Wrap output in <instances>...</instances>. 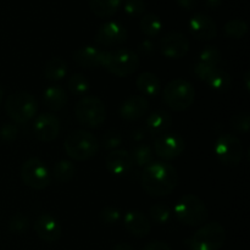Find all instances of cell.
<instances>
[{
    "label": "cell",
    "mask_w": 250,
    "mask_h": 250,
    "mask_svg": "<svg viewBox=\"0 0 250 250\" xmlns=\"http://www.w3.org/2000/svg\"><path fill=\"white\" fill-rule=\"evenodd\" d=\"M143 250H172L167 243L161 241H153L146 244Z\"/></svg>",
    "instance_id": "cell-40"
},
{
    "label": "cell",
    "mask_w": 250,
    "mask_h": 250,
    "mask_svg": "<svg viewBox=\"0 0 250 250\" xmlns=\"http://www.w3.org/2000/svg\"><path fill=\"white\" fill-rule=\"evenodd\" d=\"M215 154L226 166H237L243 159V146L237 137L222 134L215 143Z\"/></svg>",
    "instance_id": "cell-10"
},
{
    "label": "cell",
    "mask_w": 250,
    "mask_h": 250,
    "mask_svg": "<svg viewBox=\"0 0 250 250\" xmlns=\"http://www.w3.org/2000/svg\"><path fill=\"white\" fill-rule=\"evenodd\" d=\"M149 109V102L146 97L133 95L125 100L120 106V116L126 121H136L143 117Z\"/></svg>",
    "instance_id": "cell-19"
},
{
    "label": "cell",
    "mask_w": 250,
    "mask_h": 250,
    "mask_svg": "<svg viewBox=\"0 0 250 250\" xmlns=\"http://www.w3.org/2000/svg\"><path fill=\"white\" fill-rule=\"evenodd\" d=\"M2 98H4V90L0 88V104H1V102H2Z\"/></svg>",
    "instance_id": "cell-46"
},
{
    "label": "cell",
    "mask_w": 250,
    "mask_h": 250,
    "mask_svg": "<svg viewBox=\"0 0 250 250\" xmlns=\"http://www.w3.org/2000/svg\"><path fill=\"white\" fill-rule=\"evenodd\" d=\"M154 151L163 160H173L185 151V141L178 134L164 133L154 141Z\"/></svg>",
    "instance_id": "cell-12"
},
{
    "label": "cell",
    "mask_w": 250,
    "mask_h": 250,
    "mask_svg": "<svg viewBox=\"0 0 250 250\" xmlns=\"http://www.w3.org/2000/svg\"><path fill=\"white\" fill-rule=\"evenodd\" d=\"M43 100L46 107L51 111H60L67 104V94L60 85H50L44 90Z\"/></svg>",
    "instance_id": "cell-23"
},
{
    "label": "cell",
    "mask_w": 250,
    "mask_h": 250,
    "mask_svg": "<svg viewBox=\"0 0 250 250\" xmlns=\"http://www.w3.org/2000/svg\"><path fill=\"white\" fill-rule=\"evenodd\" d=\"M172 125V117L165 110H155L148 116L146 121V129L153 136H161Z\"/></svg>",
    "instance_id": "cell-22"
},
{
    "label": "cell",
    "mask_w": 250,
    "mask_h": 250,
    "mask_svg": "<svg viewBox=\"0 0 250 250\" xmlns=\"http://www.w3.org/2000/svg\"><path fill=\"white\" fill-rule=\"evenodd\" d=\"M138 50L141 51V53L146 54V55H149V54H151L154 51V44L151 43L150 41H148V39H146V41H144L143 43L139 44Z\"/></svg>",
    "instance_id": "cell-41"
},
{
    "label": "cell",
    "mask_w": 250,
    "mask_h": 250,
    "mask_svg": "<svg viewBox=\"0 0 250 250\" xmlns=\"http://www.w3.org/2000/svg\"><path fill=\"white\" fill-rule=\"evenodd\" d=\"M224 32L229 38L241 39L248 32V23L241 19L229 20L224 26Z\"/></svg>",
    "instance_id": "cell-29"
},
{
    "label": "cell",
    "mask_w": 250,
    "mask_h": 250,
    "mask_svg": "<svg viewBox=\"0 0 250 250\" xmlns=\"http://www.w3.org/2000/svg\"><path fill=\"white\" fill-rule=\"evenodd\" d=\"M38 104L36 98L27 92L12 93L5 102L7 116L16 124H26L37 114Z\"/></svg>",
    "instance_id": "cell-7"
},
{
    "label": "cell",
    "mask_w": 250,
    "mask_h": 250,
    "mask_svg": "<svg viewBox=\"0 0 250 250\" xmlns=\"http://www.w3.org/2000/svg\"><path fill=\"white\" fill-rule=\"evenodd\" d=\"M189 31L198 41H211L217 36V26L211 16L207 14H195L189 20Z\"/></svg>",
    "instance_id": "cell-16"
},
{
    "label": "cell",
    "mask_w": 250,
    "mask_h": 250,
    "mask_svg": "<svg viewBox=\"0 0 250 250\" xmlns=\"http://www.w3.org/2000/svg\"><path fill=\"white\" fill-rule=\"evenodd\" d=\"M221 53H220L219 49L216 46L207 45L203 48V50L199 54V62L205 63V65L214 66L217 67L221 62Z\"/></svg>",
    "instance_id": "cell-33"
},
{
    "label": "cell",
    "mask_w": 250,
    "mask_h": 250,
    "mask_svg": "<svg viewBox=\"0 0 250 250\" xmlns=\"http://www.w3.org/2000/svg\"><path fill=\"white\" fill-rule=\"evenodd\" d=\"M176 2H177L178 6L182 7V9L192 10L197 6L198 0H176Z\"/></svg>",
    "instance_id": "cell-42"
},
{
    "label": "cell",
    "mask_w": 250,
    "mask_h": 250,
    "mask_svg": "<svg viewBox=\"0 0 250 250\" xmlns=\"http://www.w3.org/2000/svg\"><path fill=\"white\" fill-rule=\"evenodd\" d=\"M131 156L133 159V163H136V165L141 166V167H146V165H149L153 161V149L146 146V144H138L133 148Z\"/></svg>",
    "instance_id": "cell-30"
},
{
    "label": "cell",
    "mask_w": 250,
    "mask_h": 250,
    "mask_svg": "<svg viewBox=\"0 0 250 250\" xmlns=\"http://www.w3.org/2000/svg\"><path fill=\"white\" fill-rule=\"evenodd\" d=\"M17 134H19V129H17L16 125L5 124L0 127V139L2 142L14 141L16 139Z\"/></svg>",
    "instance_id": "cell-39"
},
{
    "label": "cell",
    "mask_w": 250,
    "mask_h": 250,
    "mask_svg": "<svg viewBox=\"0 0 250 250\" xmlns=\"http://www.w3.org/2000/svg\"><path fill=\"white\" fill-rule=\"evenodd\" d=\"M75 115L82 126L88 128H98L104 124L106 109L99 98L88 95L78 100L75 107Z\"/></svg>",
    "instance_id": "cell-8"
},
{
    "label": "cell",
    "mask_w": 250,
    "mask_h": 250,
    "mask_svg": "<svg viewBox=\"0 0 250 250\" xmlns=\"http://www.w3.org/2000/svg\"><path fill=\"white\" fill-rule=\"evenodd\" d=\"M7 229L14 234L26 233L29 229L28 217L26 215L21 214V212H17V214L12 215L11 219L9 220V224H7Z\"/></svg>",
    "instance_id": "cell-34"
},
{
    "label": "cell",
    "mask_w": 250,
    "mask_h": 250,
    "mask_svg": "<svg viewBox=\"0 0 250 250\" xmlns=\"http://www.w3.org/2000/svg\"><path fill=\"white\" fill-rule=\"evenodd\" d=\"M67 73V63L60 56L51 58L44 67V76L49 81H60Z\"/></svg>",
    "instance_id": "cell-26"
},
{
    "label": "cell",
    "mask_w": 250,
    "mask_h": 250,
    "mask_svg": "<svg viewBox=\"0 0 250 250\" xmlns=\"http://www.w3.org/2000/svg\"><path fill=\"white\" fill-rule=\"evenodd\" d=\"M249 80H250V72L249 71H247L246 72V75H244V81H246V89L248 90H250V82H249Z\"/></svg>",
    "instance_id": "cell-45"
},
{
    "label": "cell",
    "mask_w": 250,
    "mask_h": 250,
    "mask_svg": "<svg viewBox=\"0 0 250 250\" xmlns=\"http://www.w3.org/2000/svg\"><path fill=\"white\" fill-rule=\"evenodd\" d=\"M141 59L138 54L128 49L104 51L102 66L117 77H127L138 70Z\"/></svg>",
    "instance_id": "cell-3"
},
{
    "label": "cell",
    "mask_w": 250,
    "mask_h": 250,
    "mask_svg": "<svg viewBox=\"0 0 250 250\" xmlns=\"http://www.w3.org/2000/svg\"><path fill=\"white\" fill-rule=\"evenodd\" d=\"M141 182L143 189L150 197H166L177 187L178 173L171 164L151 161L143 168Z\"/></svg>",
    "instance_id": "cell-1"
},
{
    "label": "cell",
    "mask_w": 250,
    "mask_h": 250,
    "mask_svg": "<svg viewBox=\"0 0 250 250\" xmlns=\"http://www.w3.org/2000/svg\"><path fill=\"white\" fill-rule=\"evenodd\" d=\"M122 143V136L116 129H109L102 138V146L105 150H115Z\"/></svg>",
    "instance_id": "cell-35"
},
{
    "label": "cell",
    "mask_w": 250,
    "mask_h": 250,
    "mask_svg": "<svg viewBox=\"0 0 250 250\" xmlns=\"http://www.w3.org/2000/svg\"><path fill=\"white\" fill-rule=\"evenodd\" d=\"M124 9L128 16L138 17L146 12V2L143 0H125Z\"/></svg>",
    "instance_id": "cell-37"
},
{
    "label": "cell",
    "mask_w": 250,
    "mask_h": 250,
    "mask_svg": "<svg viewBox=\"0 0 250 250\" xmlns=\"http://www.w3.org/2000/svg\"><path fill=\"white\" fill-rule=\"evenodd\" d=\"M195 90L190 82L183 78H175L165 85L163 100L173 111H185L194 103Z\"/></svg>",
    "instance_id": "cell-2"
},
{
    "label": "cell",
    "mask_w": 250,
    "mask_h": 250,
    "mask_svg": "<svg viewBox=\"0 0 250 250\" xmlns=\"http://www.w3.org/2000/svg\"><path fill=\"white\" fill-rule=\"evenodd\" d=\"M127 29L119 22H106L95 33V42L104 46H116L127 41Z\"/></svg>",
    "instance_id": "cell-14"
},
{
    "label": "cell",
    "mask_w": 250,
    "mask_h": 250,
    "mask_svg": "<svg viewBox=\"0 0 250 250\" xmlns=\"http://www.w3.org/2000/svg\"><path fill=\"white\" fill-rule=\"evenodd\" d=\"M137 89L146 97H156L161 90V83L158 76L151 72H143L136 80Z\"/></svg>",
    "instance_id": "cell-24"
},
{
    "label": "cell",
    "mask_w": 250,
    "mask_h": 250,
    "mask_svg": "<svg viewBox=\"0 0 250 250\" xmlns=\"http://www.w3.org/2000/svg\"><path fill=\"white\" fill-rule=\"evenodd\" d=\"M76 168L71 161L68 160H60L54 165L53 176L58 182L67 183L75 177Z\"/></svg>",
    "instance_id": "cell-28"
},
{
    "label": "cell",
    "mask_w": 250,
    "mask_h": 250,
    "mask_svg": "<svg viewBox=\"0 0 250 250\" xmlns=\"http://www.w3.org/2000/svg\"><path fill=\"white\" fill-rule=\"evenodd\" d=\"M112 250H134V249L127 243H117L116 246L112 248Z\"/></svg>",
    "instance_id": "cell-44"
},
{
    "label": "cell",
    "mask_w": 250,
    "mask_h": 250,
    "mask_svg": "<svg viewBox=\"0 0 250 250\" xmlns=\"http://www.w3.org/2000/svg\"><path fill=\"white\" fill-rule=\"evenodd\" d=\"M124 225L127 231L134 237L143 238L146 237L151 231V224L144 214L138 210H128L125 214Z\"/></svg>",
    "instance_id": "cell-20"
},
{
    "label": "cell",
    "mask_w": 250,
    "mask_h": 250,
    "mask_svg": "<svg viewBox=\"0 0 250 250\" xmlns=\"http://www.w3.org/2000/svg\"><path fill=\"white\" fill-rule=\"evenodd\" d=\"M122 0H89L90 11L98 17H110L117 12Z\"/></svg>",
    "instance_id": "cell-25"
},
{
    "label": "cell",
    "mask_w": 250,
    "mask_h": 250,
    "mask_svg": "<svg viewBox=\"0 0 250 250\" xmlns=\"http://www.w3.org/2000/svg\"><path fill=\"white\" fill-rule=\"evenodd\" d=\"M34 231L42 241L46 243H55L60 239L62 229L58 220L50 214H41L34 221Z\"/></svg>",
    "instance_id": "cell-15"
},
{
    "label": "cell",
    "mask_w": 250,
    "mask_h": 250,
    "mask_svg": "<svg viewBox=\"0 0 250 250\" xmlns=\"http://www.w3.org/2000/svg\"><path fill=\"white\" fill-rule=\"evenodd\" d=\"M103 55H104V51L103 50H99V49L94 48V46L85 45L77 49L73 53L72 58L73 61L78 66H81V67L94 68L102 66Z\"/></svg>",
    "instance_id": "cell-21"
},
{
    "label": "cell",
    "mask_w": 250,
    "mask_h": 250,
    "mask_svg": "<svg viewBox=\"0 0 250 250\" xmlns=\"http://www.w3.org/2000/svg\"><path fill=\"white\" fill-rule=\"evenodd\" d=\"M231 126L232 128L236 129L237 132H242V133H247L250 128V116L247 112H242V114L234 115L231 119Z\"/></svg>",
    "instance_id": "cell-38"
},
{
    "label": "cell",
    "mask_w": 250,
    "mask_h": 250,
    "mask_svg": "<svg viewBox=\"0 0 250 250\" xmlns=\"http://www.w3.org/2000/svg\"><path fill=\"white\" fill-rule=\"evenodd\" d=\"M63 149L71 159L85 161L97 155L99 142L90 132L78 129L68 134L63 143Z\"/></svg>",
    "instance_id": "cell-5"
},
{
    "label": "cell",
    "mask_w": 250,
    "mask_h": 250,
    "mask_svg": "<svg viewBox=\"0 0 250 250\" xmlns=\"http://www.w3.org/2000/svg\"><path fill=\"white\" fill-rule=\"evenodd\" d=\"M22 182L27 187L36 190L45 189L51 182V173L45 164L38 158H31L24 161L21 167Z\"/></svg>",
    "instance_id": "cell-9"
},
{
    "label": "cell",
    "mask_w": 250,
    "mask_h": 250,
    "mask_svg": "<svg viewBox=\"0 0 250 250\" xmlns=\"http://www.w3.org/2000/svg\"><path fill=\"white\" fill-rule=\"evenodd\" d=\"M222 0H205V5H207L209 9H216L221 5Z\"/></svg>",
    "instance_id": "cell-43"
},
{
    "label": "cell",
    "mask_w": 250,
    "mask_h": 250,
    "mask_svg": "<svg viewBox=\"0 0 250 250\" xmlns=\"http://www.w3.org/2000/svg\"><path fill=\"white\" fill-rule=\"evenodd\" d=\"M149 214H150L151 220H153L156 225H165L170 221L172 211H171V209L166 204H163V203H155V204H153L150 207Z\"/></svg>",
    "instance_id": "cell-32"
},
{
    "label": "cell",
    "mask_w": 250,
    "mask_h": 250,
    "mask_svg": "<svg viewBox=\"0 0 250 250\" xmlns=\"http://www.w3.org/2000/svg\"><path fill=\"white\" fill-rule=\"evenodd\" d=\"M173 214L180 222L187 226H200L209 216L208 208L199 197L186 194L178 199L173 208Z\"/></svg>",
    "instance_id": "cell-4"
},
{
    "label": "cell",
    "mask_w": 250,
    "mask_h": 250,
    "mask_svg": "<svg viewBox=\"0 0 250 250\" xmlns=\"http://www.w3.org/2000/svg\"><path fill=\"white\" fill-rule=\"evenodd\" d=\"M36 137L42 142H53L60 133V121L53 114H42L33 125Z\"/></svg>",
    "instance_id": "cell-17"
},
{
    "label": "cell",
    "mask_w": 250,
    "mask_h": 250,
    "mask_svg": "<svg viewBox=\"0 0 250 250\" xmlns=\"http://www.w3.org/2000/svg\"><path fill=\"white\" fill-rule=\"evenodd\" d=\"M68 89L71 90V93L75 95H78V97H82L85 93L89 90V81L87 80L84 75L82 73H75V75L71 76L68 78Z\"/></svg>",
    "instance_id": "cell-31"
},
{
    "label": "cell",
    "mask_w": 250,
    "mask_h": 250,
    "mask_svg": "<svg viewBox=\"0 0 250 250\" xmlns=\"http://www.w3.org/2000/svg\"><path fill=\"white\" fill-rule=\"evenodd\" d=\"M193 71H194V75L200 81L207 83L211 89L217 90V92H225L231 88L232 78L231 75H229L226 71L202 62L195 63Z\"/></svg>",
    "instance_id": "cell-11"
},
{
    "label": "cell",
    "mask_w": 250,
    "mask_h": 250,
    "mask_svg": "<svg viewBox=\"0 0 250 250\" xmlns=\"http://www.w3.org/2000/svg\"><path fill=\"white\" fill-rule=\"evenodd\" d=\"M99 219L104 225L112 226V225H116L121 220V212H120V210L117 208L107 205V207L102 209V211L99 214Z\"/></svg>",
    "instance_id": "cell-36"
},
{
    "label": "cell",
    "mask_w": 250,
    "mask_h": 250,
    "mask_svg": "<svg viewBox=\"0 0 250 250\" xmlns=\"http://www.w3.org/2000/svg\"><path fill=\"white\" fill-rule=\"evenodd\" d=\"M226 239L224 226L216 221L204 224L189 239L187 246L192 250H220Z\"/></svg>",
    "instance_id": "cell-6"
},
{
    "label": "cell",
    "mask_w": 250,
    "mask_h": 250,
    "mask_svg": "<svg viewBox=\"0 0 250 250\" xmlns=\"http://www.w3.org/2000/svg\"><path fill=\"white\" fill-rule=\"evenodd\" d=\"M161 53L167 59H182L189 50V41L181 32L171 31L164 34L160 42Z\"/></svg>",
    "instance_id": "cell-13"
},
{
    "label": "cell",
    "mask_w": 250,
    "mask_h": 250,
    "mask_svg": "<svg viewBox=\"0 0 250 250\" xmlns=\"http://www.w3.org/2000/svg\"><path fill=\"white\" fill-rule=\"evenodd\" d=\"M107 171L114 176H126L133 166L131 153L125 149H115L105 159Z\"/></svg>",
    "instance_id": "cell-18"
},
{
    "label": "cell",
    "mask_w": 250,
    "mask_h": 250,
    "mask_svg": "<svg viewBox=\"0 0 250 250\" xmlns=\"http://www.w3.org/2000/svg\"><path fill=\"white\" fill-rule=\"evenodd\" d=\"M141 31L146 34V37H155L163 29V22L160 17L155 14H146L142 16L141 22H139Z\"/></svg>",
    "instance_id": "cell-27"
}]
</instances>
